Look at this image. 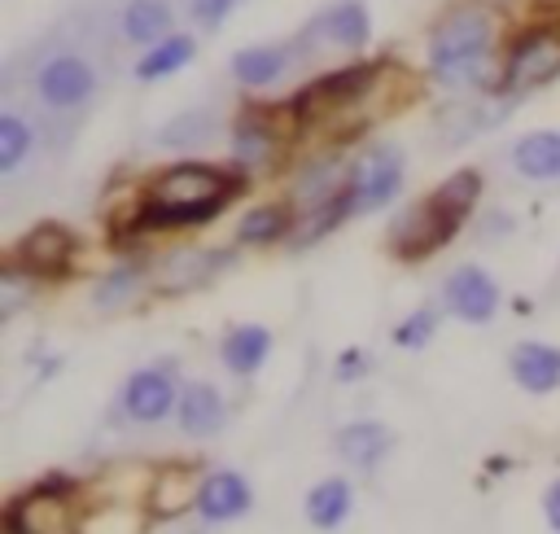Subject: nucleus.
Here are the masks:
<instances>
[{
    "label": "nucleus",
    "mask_w": 560,
    "mask_h": 534,
    "mask_svg": "<svg viewBox=\"0 0 560 534\" xmlns=\"http://www.w3.org/2000/svg\"><path fill=\"white\" fill-rule=\"evenodd\" d=\"M241 188H245L241 171H223L210 162H175L149 179L136 223L140 228H197L214 219Z\"/></svg>",
    "instance_id": "obj_1"
},
{
    "label": "nucleus",
    "mask_w": 560,
    "mask_h": 534,
    "mask_svg": "<svg viewBox=\"0 0 560 534\" xmlns=\"http://www.w3.org/2000/svg\"><path fill=\"white\" fill-rule=\"evenodd\" d=\"M494 48V13L486 4H455L429 31V74L442 88H472L486 79Z\"/></svg>",
    "instance_id": "obj_2"
},
{
    "label": "nucleus",
    "mask_w": 560,
    "mask_h": 534,
    "mask_svg": "<svg viewBox=\"0 0 560 534\" xmlns=\"http://www.w3.org/2000/svg\"><path fill=\"white\" fill-rule=\"evenodd\" d=\"M31 88H35V96H39L44 109H52V114H79L96 96V66L79 48H57V53H48L35 66Z\"/></svg>",
    "instance_id": "obj_3"
},
{
    "label": "nucleus",
    "mask_w": 560,
    "mask_h": 534,
    "mask_svg": "<svg viewBox=\"0 0 560 534\" xmlns=\"http://www.w3.org/2000/svg\"><path fill=\"white\" fill-rule=\"evenodd\" d=\"M381 79L376 61H359V66H337L319 79H311L298 96H293V114L298 118H328V114H350L368 101L372 83Z\"/></svg>",
    "instance_id": "obj_4"
},
{
    "label": "nucleus",
    "mask_w": 560,
    "mask_h": 534,
    "mask_svg": "<svg viewBox=\"0 0 560 534\" xmlns=\"http://www.w3.org/2000/svg\"><path fill=\"white\" fill-rule=\"evenodd\" d=\"M556 74H560V31L556 26H534L521 39H512V48L503 57L499 92L521 96V92H534V88L551 83Z\"/></svg>",
    "instance_id": "obj_5"
},
{
    "label": "nucleus",
    "mask_w": 560,
    "mask_h": 534,
    "mask_svg": "<svg viewBox=\"0 0 560 534\" xmlns=\"http://www.w3.org/2000/svg\"><path fill=\"white\" fill-rule=\"evenodd\" d=\"M459 223H464V214H455L451 206H442V201L429 193L424 201L407 206V210L394 219V228H389V249H394L398 258H429V254H438V249L459 232Z\"/></svg>",
    "instance_id": "obj_6"
},
{
    "label": "nucleus",
    "mask_w": 560,
    "mask_h": 534,
    "mask_svg": "<svg viewBox=\"0 0 560 534\" xmlns=\"http://www.w3.org/2000/svg\"><path fill=\"white\" fill-rule=\"evenodd\" d=\"M402 188V153L398 144H368L350 162V197L354 210H381Z\"/></svg>",
    "instance_id": "obj_7"
},
{
    "label": "nucleus",
    "mask_w": 560,
    "mask_h": 534,
    "mask_svg": "<svg viewBox=\"0 0 560 534\" xmlns=\"http://www.w3.org/2000/svg\"><path fill=\"white\" fill-rule=\"evenodd\" d=\"M372 39V18L359 0H337L328 9H319L302 35H298V53H311V48H363Z\"/></svg>",
    "instance_id": "obj_8"
},
{
    "label": "nucleus",
    "mask_w": 560,
    "mask_h": 534,
    "mask_svg": "<svg viewBox=\"0 0 560 534\" xmlns=\"http://www.w3.org/2000/svg\"><path fill=\"white\" fill-rule=\"evenodd\" d=\"M70 258H74V232L61 223H35L13 254V263L26 267L31 276H61Z\"/></svg>",
    "instance_id": "obj_9"
},
{
    "label": "nucleus",
    "mask_w": 560,
    "mask_h": 534,
    "mask_svg": "<svg viewBox=\"0 0 560 534\" xmlns=\"http://www.w3.org/2000/svg\"><path fill=\"white\" fill-rule=\"evenodd\" d=\"M446 306L459 320H468V324H486L499 311V285L490 280V271H481L472 263L468 267H455L446 276Z\"/></svg>",
    "instance_id": "obj_10"
},
{
    "label": "nucleus",
    "mask_w": 560,
    "mask_h": 534,
    "mask_svg": "<svg viewBox=\"0 0 560 534\" xmlns=\"http://www.w3.org/2000/svg\"><path fill=\"white\" fill-rule=\"evenodd\" d=\"M280 149H284L280 127H276V123H271L262 109L241 114V123H236V131H232V153H236V162H241L245 171L271 166V162L280 158Z\"/></svg>",
    "instance_id": "obj_11"
},
{
    "label": "nucleus",
    "mask_w": 560,
    "mask_h": 534,
    "mask_svg": "<svg viewBox=\"0 0 560 534\" xmlns=\"http://www.w3.org/2000/svg\"><path fill=\"white\" fill-rule=\"evenodd\" d=\"M61 521H66L61 490L39 486V490H31L26 499L9 503V512H4V534H57Z\"/></svg>",
    "instance_id": "obj_12"
},
{
    "label": "nucleus",
    "mask_w": 560,
    "mask_h": 534,
    "mask_svg": "<svg viewBox=\"0 0 560 534\" xmlns=\"http://www.w3.org/2000/svg\"><path fill=\"white\" fill-rule=\"evenodd\" d=\"M228 263H232V254H223V249H175L158 263V285L162 289H197Z\"/></svg>",
    "instance_id": "obj_13"
},
{
    "label": "nucleus",
    "mask_w": 560,
    "mask_h": 534,
    "mask_svg": "<svg viewBox=\"0 0 560 534\" xmlns=\"http://www.w3.org/2000/svg\"><path fill=\"white\" fill-rule=\"evenodd\" d=\"M122 407H127V416L153 425V420H162V416L175 407V381H171L166 372H158V368H144V372H136V376L127 381Z\"/></svg>",
    "instance_id": "obj_14"
},
{
    "label": "nucleus",
    "mask_w": 560,
    "mask_h": 534,
    "mask_svg": "<svg viewBox=\"0 0 560 534\" xmlns=\"http://www.w3.org/2000/svg\"><path fill=\"white\" fill-rule=\"evenodd\" d=\"M512 376L529 390V394H547L560 385V350L547 341H521L512 350Z\"/></svg>",
    "instance_id": "obj_15"
},
{
    "label": "nucleus",
    "mask_w": 560,
    "mask_h": 534,
    "mask_svg": "<svg viewBox=\"0 0 560 534\" xmlns=\"http://www.w3.org/2000/svg\"><path fill=\"white\" fill-rule=\"evenodd\" d=\"M512 166L525 179H560V131H529L512 144Z\"/></svg>",
    "instance_id": "obj_16"
},
{
    "label": "nucleus",
    "mask_w": 560,
    "mask_h": 534,
    "mask_svg": "<svg viewBox=\"0 0 560 534\" xmlns=\"http://www.w3.org/2000/svg\"><path fill=\"white\" fill-rule=\"evenodd\" d=\"M293 53H298V44H293V48H284V44H254V48H241V53L232 57V74H236L245 88H267V83H276V79L289 70Z\"/></svg>",
    "instance_id": "obj_17"
},
{
    "label": "nucleus",
    "mask_w": 560,
    "mask_h": 534,
    "mask_svg": "<svg viewBox=\"0 0 560 534\" xmlns=\"http://www.w3.org/2000/svg\"><path fill=\"white\" fill-rule=\"evenodd\" d=\"M249 499L254 495H249L245 477H236V473H210V477H201L197 508H201L206 521H232V516H241L249 508Z\"/></svg>",
    "instance_id": "obj_18"
},
{
    "label": "nucleus",
    "mask_w": 560,
    "mask_h": 534,
    "mask_svg": "<svg viewBox=\"0 0 560 534\" xmlns=\"http://www.w3.org/2000/svg\"><path fill=\"white\" fill-rule=\"evenodd\" d=\"M179 429L188 438H210L223 429V394L214 385H188L179 394Z\"/></svg>",
    "instance_id": "obj_19"
},
{
    "label": "nucleus",
    "mask_w": 560,
    "mask_h": 534,
    "mask_svg": "<svg viewBox=\"0 0 560 534\" xmlns=\"http://www.w3.org/2000/svg\"><path fill=\"white\" fill-rule=\"evenodd\" d=\"M192 53H197L192 35H184V31H171L166 39H158V44H149V48L140 53V61H136V79H144V83H158V79H166V74L184 70V66L192 61Z\"/></svg>",
    "instance_id": "obj_20"
},
{
    "label": "nucleus",
    "mask_w": 560,
    "mask_h": 534,
    "mask_svg": "<svg viewBox=\"0 0 560 534\" xmlns=\"http://www.w3.org/2000/svg\"><path fill=\"white\" fill-rule=\"evenodd\" d=\"M171 4L166 0H127L122 4V18H118V26H122V35L131 39V44H158V39H166L171 35Z\"/></svg>",
    "instance_id": "obj_21"
},
{
    "label": "nucleus",
    "mask_w": 560,
    "mask_h": 534,
    "mask_svg": "<svg viewBox=\"0 0 560 534\" xmlns=\"http://www.w3.org/2000/svg\"><path fill=\"white\" fill-rule=\"evenodd\" d=\"M389 429L385 425H376V420H359V425H350V429H341L337 433V455L346 460V464H354V468H372L385 451H389Z\"/></svg>",
    "instance_id": "obj_22"
},
{
    "label": "nucleus",
    "mask_w": 560,
    "mask_h": 534,
    "mask_svg": "<svg viewBox=\"0 0 560 534\" xmlns=\"http://www.w3.org/2000/svg\"><path fill=\"white\" fill-rule=\"evenodd\" d=\"M267 350H271V333H267L262 324H241V328H232V333L223 337V346H219L223 363H228L236 376H249V372L267 359Z\"/></svg>",
    "instance_id": "obj_23"
},
{
    "label": "nucleus",
    "mask_w": 560,
    "mask_h": 534,
    "mask_svg": "<svg viewBox=\"0 0 560 534\" xmlns=\"http://www.w3.org/2000/svg\"><path fill=\"white\" fill-rule=\"evenodd\" d=\"M197 499H201V481H197L188 468H171V473H162V477L153 481V490H149V508H153V516H179V512H188Z\"/></svg>",
    "instance_id": "obj_24"
},
{
    "label": "nucleus",
    "mask_w": 560,
    "mask_h": 534,
    "mask_svg": "<svg viewBox=\"0 0 560 534\" xmlns=\"http://www.w3.org/2000/svg\"><path fill=\"white\" fill-rule=\"evenodd\" d=\"M293 232V210L289 206H254V210H245V219L236 223V236L245 241V245H271V241H280V236H289Z\"/></svg>",
    "instance_id": "obj_25"
},
{
    "label": "nucleus",
    "mask_w": 560,
    "mask_h": 534,
    "mask_svg": "<svg viewBox=\"0 0 560 534\" xmlns=\"http://www.w3.org/2000/svg\"><path fill=\"white\" fill-rule=\"evenodd\" d=\"M346 512H350V486H346L341 477H328V481H319V486L306 495V516H311V525H319V530L341 525Z\"/></svg>",
    "instance_id": "obj_26"
},
{
    "label": "nucleus",
    "mask_w": 560,
    "mask_h": 534,
    "mask_svg": "<svg viewBox=\"0 0 560 534\" xmlns=\"http://www.w3.org/2000/svg\"><path fill=\"white\" fill-rule=\"evenodd\" d=\"M31 144H35L31 123H26L18 109H4V114H0V175H13V171L26 162Z\"/></svg>",
    "instance_id": "obj_27"
},
{
    "label": "nucleus",
    "mask_w": 560,
    "mask_h": 534,
    "mask_svg": "<svg viewBox=\"0 0 560 534\" xmlns=\"http://www.w3.org/2000/svg\"><path fill=\"white\" fill-rule=\"evenodd\" d=\"M210 131H214V114H210V109H188V114L171 118V123L158 131V144H162V149H192V144L210 140Z\"/></svg>",
    "instance_id": "obj_28"
},
{
    "label": "nucleus",
    "mask_w": 560,
    "mask_h": 534,
    "mask_svg": "<svg viewBox=\"0 0 560 534\" xmlns=\"http://www.w3.org/2000/svg\"><path fill=\"white\" fill-rule=\"evenodd\" d=\"M433 197H438L442 206H451L455 214L468 219V210H472L477 197H481V175H477V171H455V175H446V179L433 188Z\"/></svg>",
    "instance_id": "obj_29"
},
{
    "label": "nucleus",
    "mask_w": 560,
    "mask_h": 534,
    "mask_svg": "<svg viewBox=\"0 0 560 534\" xmlns=\"http://www.w3.org/2000/svg\"><path fill=\"white\" fill-rule=\"evenodd\" d=\"M31 271L26 267H18V263H9L4 271H0V315H13L22 302H26V293H31Z\"/></svg>",
    "instance_id": "obj_30"
},
{
    "label": "nucleus",
    "mask_w": 560,
    "mask_h": 534,
    "mask_svg": "<svg viewBox=\"0 0 560 534\" xmlns=\"http://www.w3.org/2000/svg\"><path fill=\"white\" fill-rule=\"evenodd\" d=\"M136 280H140V271H136V267H118V271H109V276L96 285V293H92V298H96V306H118V302L136 289Z\"/></svg>",
    "instance_id": "obj_31"
},
{
    "label": "nucleus",
    "mask_w": 560,
    "mask_h": 534,
    "mask_svg": "<svg viewBox=\"0 0 560 534\" xmlns=\"http://www.w3.org/2000/svg\"><path fill=\"white\" fill-rule=\"evenodd\" d=\"M433 324H438V315L424 306V311H416V315H407L402 324H398V333H394V341L402 346V350H420L429 337H433Z\"/></svg>",
    "instance_id": "obj_32"
},
{
    "label": "nucleus",
    "mask_w": 560,
    "mask_h": 534,
    "mask_svg": "<svg viewBox=\"0 0 560 534\" xmlns=\"http://www.w3.org/2000/svg\"><path fill=\"white\" fill-rule=\"evenodd\" d=\"M236 4H241V0H192V18H197L201 26H219Z\"/></svg>",
    "instance_id": "obj_33"
},
{
    "label": "nucleus",
    "mask_w": 560,
    "mask_h": 534,
    "mask_svg": "<svg viewBox=\"0 0 560 534\" xmlns=\"http://www.w3.org/2000/svg\"><path fill=\"white\" fill-rule=\"evenodd\" d=\"M542 508H547V521H551V530H560V477L551 481V490H547Z\"/></svg>",
    "instance_id": "obj_34"
}]
</instances>
